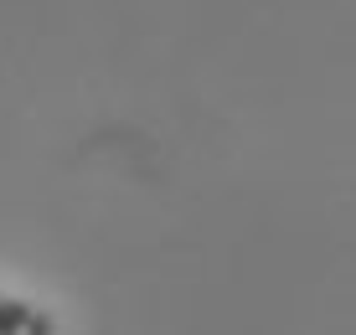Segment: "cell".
Wrapping results in <instances>:
<instances>
[{
    "instance_id": "1",
    "label": "cell",
    "mask_w": 356,
    "mask_h": 335,
    "mask_svg": "<svg viewBox=\"0 0 356 335\" xmlns=\"http://www.w3.org/2000/svg\"><path fill=\"white\" fill-rule=\"evenodd\" d=\"M0 335H57V320L31 300L0 294Z\"/></svg>"
}]
</instances>
